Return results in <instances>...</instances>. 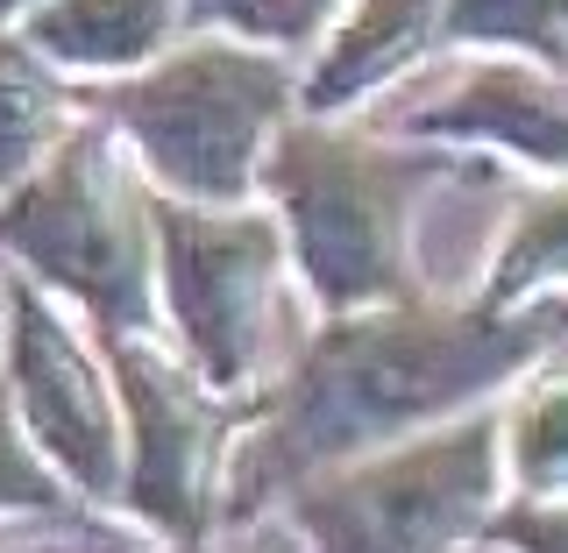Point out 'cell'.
I'll return each instance as SVG.
<instances>
[{
	"mask_svg": "<svg viewBox=\"0 0 568 553\" xmlns=\"http://www.w3.org/2000/svg\"><path fill=\"white\" fill-rule=\"evenodd\" d=\"M568 348V298L526 313H476L469 298H398L369 313H334L277 377L256 383L248 426L227 454L221 525H248L298 475L413 440L440 419L505 398Z\"/></svg>",
	"mask_w": 568,
	"mask_h": 553,
	"instance_id": "cell-1",
	"label": "cell"
},
{
	"mask_svg": "<svg viewBox=\"0 0 568 553\" xmlns=\"http://www.w3.org/2000/svg\"><path fill=\"white\" fill-rule=\"evenodd\" d=\"M455 177V156L440 142H405L369 121H313L292 114L263 150L256 206L277 221L284 263L298 291L334 313H369L419 298V256L413 221L419 199Z\"/></svg>",
	"mask_w": 568,
	"mask_h": 553,
	"instance_id": "cell-2",
	"label": "cell"
},
{
	"mask_svg": "<svg viewBox=\"0 0 568 553\" xmlns=\"http://www.w3.org/2000/svg\"><path fill=\"white\" fill-rule=\"evenodd\" d=\"M298 64L235 35H178L129 79H100L85 114H100L135 156L142 185L185 206H256V171L271 135L292 121Z\"/></svg>",
	"mask_w": 568,
	"mask_h": 553,
	"instance_id": "cell-3",
	"label": "cell"
},
{
	"mask_svg": "<svg viewBox=\"0 0 568 553\" xmlns=\"http://www.w3.org/2000/svg\"><path fill=\"white\" fill-rule=\"evenodd\" d=\"M0 256L93 327V341H164L156 334V242L150 185L100 114L0 199Z\"/></svg>",
	"mask_w": 568,
	"mask_h": 553,
	"instance_id": "cell-4",
	"label": "cell"
},
{
	"mask_svg": "<svg viewBox=\"0 0 568 553\" xmlns=\"http://www.w3.org/2000/svg\"><path fill=\"white\" fill-rule=\"evenodd\" d=\"M505 496L497 398L440 419L413 440H390L355 461L298 475L277 496L313 553H462Z\"/></svg>",
	"mask_w": 568,
	"mask_h": 553,
	"instance_id": "cell-5",
	"label": "cell"
},
{
	"mask_svg": "<svg viewBox=\"0 0 568 553\" xmlns=\"http://www.w3.org/2000/svg\"><path fill=\"white\" fill-rule=\"evenodd\" d=\"M156 242V334L221 398L271 377L284 327V235L263 206H185L150 192Z\"/></svg>",
	"mask_w": 568,
	"mask_h": 553,
	"instance_id": "cell-6",
	"label": "cell"
},
{
	"mask_svg": "<svg viewBox=\"0 0 568 553\" xmlns=\"http://www.w3.org/2000/svg\"><path fill=\"white\" fill-rule=\"evenodd\" d=\"M106 377L121 398V496L114 511H129L135 525H150L156 540L192 546L213 540L227 496V454H235L248 398H221L192 377L164 341H100Z\"/></svg>",
	"mask_w": 568,
	"mask_h": 553,
	"instance_id": "cell-7",
	"label": "cell"
},
{
	"mask_svg": "<svg viewBox=\"0 0 568 553\" xmlns=\"http://www.w3.org/2000/svg\"><path fill=\"white\" fill-rule=\"evenodd\" d=\"M0 383L36 454L64 475L79 504L114 511L121 496V398L106 377V348L50 298L36 277L8 270V362Z\"/></svg>",
	"mask_w": 568,
	"mask_h": 553,
	"instance_id": "cell-8",
	"label": "cell"
},
{
	"mask_svg": "<svg viewBox=\"0 0 568 553\" xmlns=\"http://www.w3.org/2000/svg\"><path fill=\"white\" fill-rule=\"evenodd\" d=\"M384 135L405 142H469V150H497L519 171H532L540 185L568 177V85L555 64L511 58V50H484L455 71L426 106L398 121Z\"/></svg>",
	"mask_w": 568,
	"mask_h": 553,
	"instance_id": "cell-9",
	"label": "cell"
},
{
	"mask_svg": "<svg viewBox=\"0 0 568 553\" xmlns=\"http://www.w3.org/2000/svg\"><path fill=\"white\" fill-rule=\"evenodd\" d=\"M440 43V0H342L327 35L306 50L292 114L342 121L384 85H398Z\"/></svg>",
	"mask_w": 568,
	"mask_h": 553,
	"instance_id": "cell-10",
	"label": "cell"
},
{
	"mask_svg": "<svg viewBox=\"0 0 568 553\" xmlns=\"http://www.w3.org/2000/svg\"><path fill=\"white\" fill-rule=\"evenodd\" d=\"M8 29L64 79H129L185 35L178 0H36Z\"/></svg>",
	"mask_w": 568,
	"mask_h": 553,
	"instance_id": "cell-11",
	"label": "cell"
},
{
	"mask_svg": "<svg viewBox=\"0 0 568 553\" xmlns=\"http://www.w3.org/2000/svg\"><path fill=\"white\" fill-rule=\"evenodd\" d=\"M568 298V185H540L511 213V227L490 248V270L469 291L476 313H526Z\"/></svg>",
	"mask_w": 568,
	"mask_h": 553,
	"instance_id": "cell-12",
	"label": "cell"
},
{
	"mask_svg": "<svg viewBox=\"0 0 568 553\" xmlns=\"http://www.w3.org/2000/svg\"><path fill=\"white\" fill-rule=\"evenodd\" d=\"M71 121H79L71 79L50 71L14 29H0V199L36 177V164L71 135Z\"/></svg>",
	"mask_w": 568,
	"mask_h": 553,
	"instance_id": "cell-13",
	"label": "cell"
},
{
	"mask_svg": "<svg viewBox=\"0 0 568 553\" xmlns=\"http://www.w3.org/2000/svg\"><path fill=\"white\" fill-rule=\"evenodd\" d=\"M497 454H505L511 496H568V377L540 362L519 377L511 404L497 398Z\"/></svg>",
	"mask_w": 568,
	"mask_h": 553,
	"instance_id": "cell-14",
	"label": "cell"
},
{
	"mask_svg": "<svg viewBox=\"0 0 568 553\" xmlns=\"http://www.w3.org/2000/svg\"><path fill=\"white\" fill-rule=\"evenodd\" d=\"M440 43L448 50H511V58L561 71L568 8L561 0H440Z\"/></svg>",
	"mask_w": 568,
	"mask_h": 553,
	"instance_id": "cell-15",
	"label": "cell"
},
{
	"mask_svg": "<svg viewBox=\"0 0 568 553\" xmlns=\"http://www.w3.org/2000/svg\"><path fill=\"white\" fill-rule=\"evenodd\" d=\"M342 14V0H178L185 35H235V43L277 50V58H306Z\"/></svg>",
	"mask_w": 568,
	"mask_h": 553,
	"instance_id": "cell-16",
	"label": "cell"
},
{
	"mask_svg": "<svg viewBox=\"0 0 568 553\" xmlns=\"http://www.w3.org/2000/svg\"><path fill=\"white\" fill-rule=\"evenodd\" d=\"M79 496L64 490V475L36 454V440L14 419V398L0 383V519H79Z\"/></svg>",
	"mask_w": 568,
	"mask_h": 553,
	"instance_id": "cell-17",
	"label": "cell"
},
{
	"mask_svg": "<svg viewBox=\"0 0 568 553\" xmlns=\"http://www.w3.org/2000/svg\"><path fill=\"white\" fill-rule=\"evenodd\" d=\"M476 540L505 553H568V496H497Z\"/></svg>",
	"mask_w": 568,
	"mask_h": 553,
	"instance_id": "cell-18",
	"label": "cell"
},
{
	"mask_svg": "<svg viewBox=\"0 0 568 553\" xmlns=\"http://www.w3.org/2000/svg\"><path fill=\"white\" fill-rule=\"evenodd\" d=\"M22 8H36V0H0V29H8V22H14Z\"/></svg>",
	"mask_w": 568,
	"mask_h": 553,
	"instance_id": "cell-19",
	"label": "cell"
},
{
	"mask_svg": "<svg viewBox=\"0 0 568 553\" xmlns=\"http://www.w3.org/2000/svg\"><path fill=\"white\" fill-rule=\"evenodd\" d=\"M171 553H221V546H213V540H192V546H171Z\"/></svg>",
	"mask_w": 568,
	"mask_h": 553,
	"instance_id": "cell-20",
	"label": "cell"
}]
</instances>
